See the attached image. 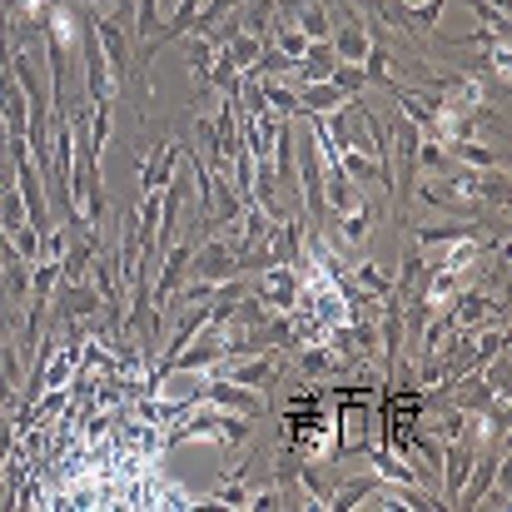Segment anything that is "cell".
Listing matches in <instances>:
<instances>
[{
    "label": "cell",
    "instance_id": "obj_1",
    "mask_svg": "<svg viewBox=\"0 0 512 512\" xmlns=\"http://www.w3.org/2000/svg\"><path fill=\"white\" fill-rule=\"evenodd\" d=\"M249 433H254V423H249L244 413H224V408L199 403V408L189 413V423H179L170 438L174 443H244Z\"/></svg>",
    "mask_w": 512,
    "mask_h": 512
},
{
    "label": "cell",
    "instance_id": "obj_2",
    "mask_svg": "<svg viewBox=\"0 0 512 512\" xmlns=\"http://www.w3.org/2000/svg\"><path fill=\"white\" fill-rule=\"evenodd\" d=\"M493 239V234H508V224H503V209H498V219H458V214H448V219H438V224H418L413 229V244L418 249H438V244H463V239Z\"/></svg>",
    "mask_w": 512,
    "mask_h": 512
},
{
    "label": "cell",
    "instance_id": "obj_3",
    "mask_svg": "<svg viewBox=\"0 0 512 512\" xmlns=\"http://www.w3.org/2000/svg\"><path fill=\"white\" fill-rule=\"evenodd\" d=\"M254 299L269 309V314H289L294 304H299V269L294 264H269V269H259L254 274Z\"/></svg>",
    "mask_w": 512,
    "mask_h": 512
},
{
    "label": "cell",
    "instance_id": "obj_4",
    "mask_svg": "<svg viewBox=\"0 0 512 512\" xmlns=\"http://www.w3.org/2000/svg\"><path fill=\"white\" fill-rule=\"evenodd\" d=\"M189 274L204 279V284H224V279L239 274V254H234L219 234H204V239L194 244V254H189Z\"/></svg>",
    "mask_w": 512,
    "mask_h": 512
},
{
    "label": "cell",
    "instance_id": "obj_5",
    "mask_svg": "<svg viewBox=\"0 0 512 512\" xmlns=\"http://www.w3.org/2000/svg\"><path fill=\"white\" fill-rule=\"evenodd\" d=\"M473 458H478V443H473L468 428L443 443V463H438V468H443V483H438V488H443V508H453V498L463 493V483H468V473H473Z\"/></svg>",
    "mask_w": 512,
    "mask_h": 512
},
{
    "label": "cell",
    "instance_id": "obj_6",
    "mask_svg": "<svg viewBox=\"0 0 512 512\" xmlns=\"http://www.w3.org/2000/svg\"><path fill=\"white\" fill-rule=\"evenodd\" d=\"M219 363H224V329H219V324H204L194 339L174 353L170 373H209V368H219Z\"/></svg>",
    "mask_w": 512,
    "mask_h": 512
},
{
    "label": "cell",
    "instance_id": "obj_7",
    "mask_svg": "<svg viewBox=\"0 0 512 512\" xmlns=\"http://www.w3.org/2000/svg\"><path fill=\"white\" fill-rule=\"evenodd\" d=\"M199 403H209V408H224V413H244V418H254L259 408H264V393L259 388H244V383H234V378H204V388H199Z\"/></svg>",
    "mask_w": 512,
    "mask_h": 512
},
{
    "label": "cell",
    "instance_id": "obj_8",
    "mask_svg": "<svg viewBox=\"0 0 512 512\" xmlns=\"http://www.w3.org/2000/svg\"><path fill=\"white\" fill-rule=\"evenodd\" d=\"M105 309V299H100V289L90 284V279H80V284H65L60 289V304H55V319L60 324H80V319H95Z\"/></svg>",
    "mask_w": 512,
    "mask_h": 512
},
{
    "label": "cell",
    "instance_id": "obj_9",
    "mask_svg": "<svg viewBox=\"0 0 512 512\" xmlns=\"http://www.w3.org/2000/svg\"><path fill=\"white\" fill-rule=\"evenodd\" d=\"M224 378H234V383H244V388H259V393H264V388H274V383H279V358H274V353H264V348H259V353H244V358H234V363L224 368Z\"/></svg>",
    "mask_w": 512,
    "mask_h": 512
},
{
    "label": "cell",
    "instance_id": "obj_10",
    "mask_svg": "<svg viewBox=\"0 0 512 512\" xmlns=\"http://www.w3.org/2000/svg\"><path fill=\"white\" fill-rule=\"evenodd\" d=\"M383 219V204L378 199H363V204H353V209H343L339 224H334V234H339L343 244H363L368 234H373V224Z\"/></svg>",
    "mask_w": 512,
    "mask_h": 512
},
{
    "label": "cell",
    "instance_id": "obj_11",
    "mask_svg": "<svg viewBox=\"0 0 512 512\" xmlns=\"http://www.w3.org/2000/svg\"><path fill=\"white\" fill-rule=\"evenodd\" d=\"M368 30H373V25H368ZM358 65H363V75H368V90H373V85H378V90H393V85H398V80H393V55H388V45H383L378 30H373V40H368V50H363Z\"/></svg>",
    "mask_w": 512,
    "mask_h": 512
},
{
    "label": "cell",
    "instance_id": "obj_12",
    "mask_svg": "<svg viewBox=\"0 0 512 512\" xmlns=\"http://www.w3.org/2000/svg\"><path fill=\"white\" fill-rule=\"evenodd\" d=\"M388 95L398 100V110H403L418 130H428V125H433V115H438V95H433V90H403V85H393Z\"/></svg>",
    "mask_w": 512,
    "mask_h": 512
},
{
    "label": "cell",
    "instance_id": "obj_13",
    "mask_svg": "<svg viewBox=\"0 0 512 512\" xmlns=\"http://www.w3.org/2000/svg\"><path fill=\"white\" fill-rule=\"evenodd\" d=\"M174 165H179V140H165L145 165H140V189H165L170 184V174Z\"/></svg>",
    "mask_w": 512,
    "mask_h": 512
},
{
    "label": "cell",
    "instance_id": "obj_14",
    "mask_svg": "<svg viewBox=\"0 0 512 512\" xmlns=\"http://www.w3.org/2000/svg\"><path fill=\"white\" fill-rule=\"evenodd\" d=\"M343 100H348V95H343V90L334 85V80L304 85V90H299V115H329V110H339Z\"/></svg>",
    "mask_w": 512,
    "mask_h": 512
},
{
    "label": "cell",
    "instance_id": "obj_15",
    "mask_svg": "<svg viewBox=\"0 0 512 512\" xmlns=\"http://www.w3.org/2000/svg\"><path fill=\"white\" fill-rule=\"evenodd\" d=\"M448 155H453V165H468V170H503L498 150L493 145H478V140H453Z\"/></svg>",
    "mask_w": 512,
    "mask_h": 512
},
{
    "label": "cell",
    "instance_id": "obj_16",
    "mask_svg": "<svg viewBox=\"0 0 512 512\" xmlns=\"http://www.w3.org/2000/svg\"><path fill=\"white\" fill-rule=\"evenodd\" d=\"M373 488H378V473H368V478H348V483H334V493H329V512H358V503H363Z\"/></svg>",
    "mask_w": 512,
    "mask_h": 512
},
{
    "label": "cell",
    "instance_id": "obj_17",
    "mask_svg": "<svg viewBox=\"0 0 512 512\" xmlns=\"http://www.w3.org/2000/svg\"><path fill=\"white\" fill-rule=\"evenodd\" d=\"M363 294H373V299H388L393 294V269H383V264H373V259H363V264H353V274H348Z\"/></svg>",
    "mask_w": 512,
    "mask_h": 512
},
{
    "label": "cell",
    "instance_id": "obj_18",
    "mask_svg": "<svg viewBox=\"0 0 512 512\" xmlns=\"http://www.w3.org/2000/svg\"><path fill=\"white\" fill-rule=\"evenodd\" d=\"M448 170H453L448 145L433 140V135H423V140H418V174H433V179H438V174H448Z\"/></svg>",
    "mask_w": 512,
    "mask_h": 512
},
{
    "label": "cell",
    "instance_id": "obj_19",
    "mask_svg": "<svg viewBox=\"0 0 512 512\" xmlns=\"http://www.w3.org/2000/svg\"><path fill=\"white\" fill-rule=\"evenodd\" d=\"M269 45V35H249V30H239L229 45H224V55L239 65V70H254V60H259V50Z\"/></svg>",
    "mask_w": 512,
    "mask_h": 512
},
{
    "label": "cell",
    "instance_id": "obj_20",
    "mask_svg": "<svg viewBox=\"0 0 512 512\" xmlns=\"http://www.w3.org/2000/svg\"><path fill=\"white\" fill-rule=\"evenodd\" d=\"M25 353L10 348V339H0V403H15V378H20Z\"/></svg>",
    "mask_w": 512,
    "mask_h": 512
},
{
    "label": "cell",
    "instance_id": "obj_21",
    "mask_svg": "<svg viewBox=\"0 0 512 512\" xmlns=\"http://www.w3.org/2000/svg\"><path fill=\"white\" fill-rule=\"evenodd\" d=\"M259 80H264V75H259ZM264 105H269L274 115H299V90H294V85H279V80L269 75V80H264Z\"/></svg>",
    "mask_w": 512,
    "mask_h": 512
},
{
    "label": "cell",
    "instance_id": "obj_22",
    "mask_svg": "<svg viewBox=\"0 0 512 512\" xmlns=\"http://www.w3.org/2000/svg\"><path fill=\"white\" fill-rule=\"evenodd\" d=\"M373 468H378V478L383 483H418V473H413V463H403V458H393V453H383V448H373Z\"/></svg>",
    "mask_w": 512,
    "mask_h": 512
},
{
    "label": "cell",
    "instance_id": "obj_23",
    "mask_svg": "<svg viewBox=\"0 0 512 512\" xmlns=\"http://www.w3.org/2000/svg\"><path fill=\"white\" fill-rule=\"evenodd\" d=\"M329 80L339 85V90L348 95V100L368 90V75H363V65H358V60H334V75H329Z\"/></svg>",
    "mask_w": 512,
    "mask_h": 512
},
{
    "label": "cell",
    "instance_id": "obj_24",
    "mask_svg": "<svg viewBox=\"0 0 512 512\" xmlns=\"http://www.w3.org/2000/svg\"><path fill=\"white\" fill-rule=\"evenodd\" d=\"M214 503H219V508H234V512H249L254 493H249V488L239 483V473H229V478H224V483L214 488Z\"/></svg>",
    "mask_w": 512,
    "mask_h": 512
},
{
    "label": "cell",
    "instance_id": "obj_25",
    "mask_svg": "<svg viewBox=\"0 0 512 512\" xmlns=\"http://www.w3.org/2000/svg\"><path fill=\"white\" fill-rule=\"evenodd\" d=\"M339 170L358 184V179H378V160L373 155H363V150H343L339 155Z\"/></svg>",
    "mask_w": 512,
    "mask_h": 512
},
{
    "label": "cell",
    "instance_id": "obj_26",
    "mask_svg": "<svg viewBox=\"0 0 512 512\" xmlns=\"http://www.w3.org/2000/svg\"><path fill=\"white\" fill-rule=\"evenodd\" d=\"M0 418H5V403H0Z\"/></svg>",
    "mask_w": 512,
    "mask_h": 512
}]
</instances>
